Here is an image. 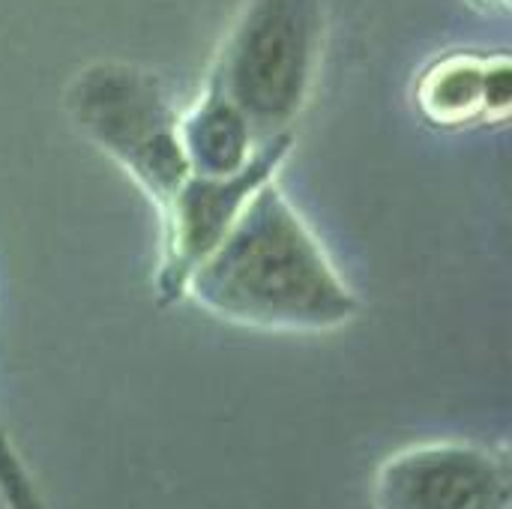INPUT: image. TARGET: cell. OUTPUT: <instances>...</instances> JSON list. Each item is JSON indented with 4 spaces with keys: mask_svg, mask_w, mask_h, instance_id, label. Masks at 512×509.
<instances>
[{
    "mask_svg": "<svg viewBox=\"0 0 512 509\" xmlns=\"http://www.w3.org/2000/svg\"><path fill=\"white\" fill-rule=\"evenodd\" d=\"M183 300L219 321L267 333H333L363 312V300L276 180L255 192L195 267Z\"/></svg>",
    "mask_w": 512,
    "mask_h": 509,
    "instance_id": "obj_1",
    "label": "cell"
},
{
    "mask_svg": "<svg viewBox=\"0 0 512 509\" xmlns=\"http://www.w3.org/2000/svg\"><path fill=\"white\" fill-rule=\"evenodd\" d=\"M324 0H246L225 30L207 84L252 123L258 141L294 132L321 72Z\"/></svg>",
    "mask_w": 512,
    "mask_h": 509,
    "instance_id": "obj_2",
    "label": "cell"
},
{
    "mask_svg": "<svg viewBox=\"0 0 512 509\" xmlns=\"http://www.w3.org/2000/svg\"><path fill=\"white\" fill-rule=\"evenodd\" d=\"M75 132L105 153L156 210L189 177L180 147V111L165 81L129 60H93L63 87Z\"/></svg>",
    "mask_w": 512,
    "mask_h": 509,
    "instance_id": "obj_3",
    "label": "cell"
},
{
    "mask_svg": "<svg viewBox=\"0 0 512 509\" xmlns=\"http://www.w3.org/2000/svg\"><path fill=\"white\" fill-rule=\"evenodd\" d=\"M291 147L294 132L267 138L246 168L222 177L189 174L183 186L171 195V201L159 207L162 252L153 279L159 306H171L186 297V282L195 267L222 243V237L234 228L255 192L264 183L276 180Z\"/></svg>",
    "mask_w": 512,
    "mask_h": 509,
    "instance_id": "obj_4",
    "label": "cell"
},
{
    "mask_svg": "<svg viewBox=\"0 0 512 509\" xmlns=\"http://www.w3.org/2000/svg\"><path fill=\"white\" fill-rule=\"evenodd\" d=\"M372 509H512L510 462L471 441L402 447L375 471Z\"/></svg>",
    "mask_w": 512,
    "mask_h": 509,
    "instance_id": "obj_5",
    "label": "cell"
},
{
    "mask_svg": "<svg viewBox=\"0 0 512 509\" xmlns=\"http://www.w3.org/2000/svg\"><path fill=\"white\" fill-rule=\"evenodd\" d=\"M510 57L450 51L435 57L414 84L420 114L441 129L507 120L510 114Z\"/></svg>",
    "mask_w": 512,
    "mask_h": 509,
    "instance_id": "obj_6",
    "label": "cell"
},
{
    "mask_svg": "<svg viewBox=\"0 0 512 509\" xmlns=\"http://www.w3.org/2000/svg\"><path fill=\"white\" fill-rule=\"evenodd\" d=\"M261 144L264 141H258L246 114L210 84H204L201 96L180 111V147L189 174H234L252 162Z\"/></svg>",
    "mask_w": 512,
    "mask_h": 509,
    "instance_id": "obj_7",
    "label": "cell"
},
{
    "mask_svg": "<svg viewBox=\"0 0 512 509\" xmlns=\"http://www.w3.org/2000/svg\"><path fill=\"white\" fill-rule=\"evenodd\" d=\"M0 501L6 509H45L27 465L15 453L6 429L0 426Z\"/></svg>",
    "mask_w": 512,
    "mask_h": 509,
    "instance_id": "obj_8",
    "label": "cell"
},
{
    "mask_svg": "<svg viewBox=\"0 0 512 509\" xmlns=\"http://www.w3.org/2000/svg\"><path fill=\"white\" fill-rule=\"evenodd\" d=\"M474 6H483V9H507L510 0H471Z\"/></svg>",
    "mask_w": 512,
    "mask_h": 509,
    "instance_id": "obj_9",
    "label": "cell"
}]
</instances>
